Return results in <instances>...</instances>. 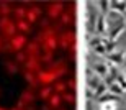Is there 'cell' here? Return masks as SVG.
<instances>
[{
  "label": "cell",
  "instance_id": "cell-1",
  "mask_svg": "<svg viewBox=\"0 0 126 110\" xmlns=\"http://www.w3.org/2000/svg\"><path fill=\"white\" fill-rule=\"evenodd\" d=\"M41 46V51L43 53H54L56 48L59 46V41H57V35H56V28H46V30H41L39 33L36 35V39Z\"/></svg>",
  "mask_w": 126,
  "mask_h": 110
},
{
  "label": "cell",
  "instance_id": "cell-12",
  "mask_svg": "<svg viewBox=\"0 0 126 110\" xmlns=\"http://www.w3.org/2000/svg\"><path fill=\"white\" fill-rule=\"evenodd\" d=\"M3 67H5V71H7V74H8V76H15V74L20 71V69H18V64H16L15 61H12V59H7V61L3 62Z\"/></svg>",
  "mask_w": 126,
  "mask_h": 110
},
{
  "label": "cell",
  "instance_id": "cell-25",
  "mask_svg": "<svg viewBox=\"0 0 126 110\" xmlns=\"http://www.w3.org/2000/svg\"><path fill=\"white\" fill-rule=\"evenodd\" d=\"M115 82H116L118 86H120V87L123 89V91L126 92V76H120V74H118L116 79H115Z\"/></svg>",
  "mask_w": 126,
  "mask_h": 110
},
{
  "label": "cell",
  "instance_id": "cell-6",
  "mask_svg": "<svg viewBox=\"0 0 126 110\" xmlns=\"http://www.w3.org/2000/svg\"><path fill=\"white\" fill-rule=\"evenodd\" d=\"M64 13V5L62 2H52L47 5V17L49 18H61V15Z\"/></svg>",
  "mask_w": 126,
  "mask_h": 110
},
{
  "label": "cell",
  "instance_id": "cell-18",
  "mask_svg": "<svg viewBox=\"0 0 126 110\" xmlns=\"http://www.w3.org/2000/svg\"><path fill=\"white\" fill-rule=\"evenodd\" d=\"M13 13V8L7 2H0V18H7Z\"/></svg>",
  "mask_w": 126,
  "mask_h": 110
},
{
  "label": "cell",
  "instance_id": "cell-35",
  "mask_svg": "<svg viewBox=\"0 0 126 110\" xmlns=\"http://www.w3.org/2000/svg\"><path fill=\"white\" fill-rule=\"evenodd\" d=\"M123 64H125V66H126V54H125V62H123Z\"/></svg>",
  "mask_w": 126,
  "mask_h": 110
},
{
  "label": "cell",
  "instance_id": "cell-26",
  "mask_svg": "<svg viewBox=\"0 0 126 110\" xmlns=\"http://www.w3.org/2000/svg\"><path fill=\"white\" fill-rule=\"evenodd\" d=\"M62 100L64 102H67V104H75V97H74V94H69V92H64L62 94Z\"/></svg>",
  "mask_w": 126,
  "mask_h": 110
},
{
  "label": "cell",
  "instance_id": "cell-16",
  "mask_svg": "<svg viewBox=\"0 0 126 110\" xmlns=\"http://www.w3.org/2000/svg\"><path fill=\"white\" fill-rule=\"evenodd\" d=\"M61 102H62V97H61V94H52L51 97H49V100H47V105L51 107V109H59L61 107Z\"/></svg>",
  "mask_w": 126,
  "mask_h": 110
},
{
  "label": "cell",
  "instance_id": "cell-22",
  "mask_svg": "<svg viewBox=\"0 0 126 110\" xmlns=\"http://www.w3.org/2000/svg\"><path fill=\"white\" fill-rule=\"evenodd\" d=\"M110 10H115L118 13H121L126 10V2H110Z\"/></svg>",
  "mask_w": 126,
  "mask_h": 110
},
{
  "label": "cell",
  "instance_id": "cell-15",
  "mask_svg": "<svg viewBox=\"0 0 126 110\" xmlns=\"http://www.w3.org/2000/svg\"><path fill=\"white\" fill-rule=\"evenodd\" d=\"M15 23H16V30H18L21 35L31 33V25H30L26 20H18V21H15Z\"/></svg>",
  "mask_w": 126,
  "mask_h": 110
},
{
  "label": "cell",
  "instance_id": "cell-19",
  "mask_svg": "<svg viewBox=\"0 0 126 110\" xmlns=\"http://www.w3.org/2000/svg\"><path fill=\"white\" fill-rule=\"evenodd\" d=\"M98 110H118V102L116 100H108V102H100Z\"/></svg>",
  "mask_w": 126,
  "mask_h": 110
},
{
  "label": "cell",
  "instance_id": "cell-34",
  "mask_svg": "<svg viewBox=\"0 0 126 110\" xmlns=\"http://www.w3.org/2000/svg\"><path fill=\"white\" fill-rule=\"evenodd\" d=\"M0 110H8V109H5V107H0Z\"/></svg>",
  "mask_w": 126,
  "mask_h": 110
},
{
  "label": "cell",
  "instance_id": "cell-28",
  "mask_svg": "<svg viewBox=\"0 0 126 110\" xmlns=\"http://www.w3.org/2000/svg\"><path fill=\"white\" fill-rule=\"evenodd\" d=\"M94 53L95 54H98V56H105V54H107V49H105V46H103V44H98V46H94Z\"/></svg>",
  "mask_w": 126,
  "mask_h": 110
},
{
  "label": "cell",
  "instance_id": "cell-24",
  "mask_svg": "<svg viewBox=\"0 0 126 110\" xmlns=\"http://www.w3.org/2000/svg\"><path fill=\"white\" fill-rule=\"evenodd\" d=\"M28 59V56L25 54V51H20V53H15V62L16 64H25Z\"/></svg>",
  "mask_w": 126,
  "mask_h": 110
},
{
  "label": "cell",
  "instance_id": "cell-11",
  "mask_svg": "<svg viewBox=\"0 0 126 110\" xmlns=\"http://www.w3.org/2000/svg\"><path fill=\"white\" fill-rule=\"evenodd\" d=\"M23 77H25V81L30 84V89H36V87L39 86L36 74H33V72H28V71H23Z\"/></svg>",
  "mask_w": 126,
  "mask_h": 110
},
{
  "label": "cell",
  "instance_id": "cell-29",
  "mask_svg": "<svg viewBox=\"0 0 126 110\" xmlns=\"http://www.w3.org/2000/svg\"><path fill=\"white\" fill-rule=\"evenodd\" d=\"M52 61V54L51 53H43L41 54V62H47V64H51Z\"/></svg>",
  "mask_w": 126,
  "mask_h": 110
},
{
  "label": "cell",
  "instance_id": "cell-5",
  "mask_svg": "<svg viewBox=\"0 0 126 110\" xmlns=\"http://www.w3.org/2000/svg\"><path fill=\"white\" fill-rule=\"evenodd\" d=\"M57 41H59V46H61L62 49L70 48V46L74 44V41H75L74 31H70V30H67V31H62V33H61V36L57 38Z\"/></svg>",
  "mask_w": 126,
  "mask_h": 110
},
{
  "label": "cell",
  "instance_id": "cell-7",
  "mask_svg": "<svg viewBox=\"0 0 126 110\" xmlns=\"http://www.w3.org/2000/svg\"><path fill=\"white\" fill-rule=\"evenodd\" d=\"M41 13H43L41 7H38V5H31V7L26 10V18H25V20H26L30 25H33V23H36L38 20H39Z\"/></svg>",
  "mask_w": 126,
  "mask_h": 110
},
{
  "label": "cell",
  "instance_id": "cell-30",
  "mask_svg": "<svg viewBox=\"0 0 126 110\" xmlns=\"http://www.w3.org/2000/svg\"><path fill=\"white\" fill-rule=\"evenodd\" d=\"M67 87H69L70 91H75V87H77L75 86V79H70V81L67 82Z\"/></svg>",
  "mask_w": 126,
  "mask_h": 110
},
{
  "label": "cell",
  "instance_id": "cell-17",
  "mask_svg": "<svg viewBox=\"0 0 126 110\" xmlns=\"http://www.w3.org/2000/svg\"><path fill=\"white\" fill-rule=\"evenodd\" d=\"M108 92H110L111 95H115V97H116V99H120V97H121L123 94H125V91H123L121 87L118 86L116 82H111V84L108 86Z\"/></svg>",
  "mask_w": 126,
  "mask_h": 110
},
{
  "label": "cell",
  "instance_id": "cell-3",
  "mask_svg": "<svg viewBox=\"0 0 126 110\" xmlns=\"http://www.w3.org/2000/svg\"><path fill=\"white\" fill-rule=\"evenodd\" d=\"M26 44H28V38H26V35H15L13 38L8 41V51H12V53H20V51H23L25 48H26Z\"/></svg>",
  "mask_w": 126,
  "mask_h": 110
},
{
  "label": "cell",
  "instance_id": "cell-33",
  "mask_svg": "<svg viewBox=\"0 0 126 110\" xmlns=\"http://www.w3.org/2000/svg\"><path fill=\"white\" fill-rule=\"evenodd\" d=\"M41 110H51V107H49V105H46V107H41Z\"/></svg>",
  "mask_w": 126,
  "mask_h": 110
},
{
  "label": "cell",
  "instance_id": "cell-21",
  "mask_svg": "<svg viewBox=\"0 0 126 110\" xmlns=\"http://www.w3.org/2000/svg\"><path fill=\"white\" fill-rule=\"evenodd\" d=\"M65 89H67V82H62V81H56L54 82V86H52V91L56 92V94H64Z\"/></svg>",
  "mask_w": 126,
  "mask_h": 110
},
{
  "label": "cell",
  "instance_id": "cell-13",
  "mask_svg": "<svg viewBox=\"0 0 126 110\" xmlns=\"http://www.w3.org/2000/svg\"><path fill=\"white\" fill-rule=\"evenodd\" d=\"M54 94L52 91V86H43L38 92V99H41V100H49V97Z\"/></svg>",
  "mask_w": 126,
  "mask_h": 110
},
{
  "label": "cell",
  "instance_id": "cell-10",
  "mask_svg": "<svg viewBox=\"0 0 126 110\" xmlns=\"http://www.w3.org/2000/svg\"><path fill=\"white\" fill-rule=\"evenodd\" d=\"M92 69L95 71V74H98L100 77H107L108 76V66H107V62L103 61V62H92Z\"/></svg>",
  "mask_w": 126,
  "mask_h": 110
},
{
  "label": "cell",
  "instance_id": "cell-23",
  "mask_svg": "<svg viewBox=\"0 0 126 110\" xmlns=\"http://www.w3.org/2000/svg\"><path fill=\"white\" fill-rule=\"evenodd\" d=\"M107 92H108V86L105 84V82H102V84H100V86H98L97 89H95V99L102 97L103 94H107Z\"/></svg>",
  "mask_w": 126,
  "mask_h": 110
},
{
  "label": "cell",
  "instance_id": "cell-20",
  "mask_svg": "<svg viewBox=\"0 0 126 110\" xmlns=\"http://www.w3.org/2000/svg\"><path fill=\"white\" fill-rule=\"evenodd\" d=\"M26 10L28 8H25V7H16V8H13V17H15V20L18 21V20H25L26 18Z\"/></svg>",
  "mask_w": 126,
  "mask_h": 110
},
{
  "label": "cell",
  "instance_id": "cell-8",
  "mask_svg": "<svg viewBox=\"0 0 126 110\" xmlns=\"http://www.w3.org/2000/svg\"><path fill=\"white\" fill-rule=\"evenodd\" d=\"M23 66H25V71L38 74V72L41 71V56L39 57H28Z\"/></svg>",
  "mask_w": 126,
  "mask_h": 110
},
{
  "label": "cell",
  "instance_id": "cell-32",
  "mask_svg": "<svg viewBox=\"0 0 126 110\" xmlns=\"http://www.w3.org/2000/svg\"><path fill=\"white\" fill-rule=\"evenodd\" d=\"M10 110H26V109H23V107H18V105H15L13 109H10Z\"/></svg>",
  "mask_w": 126,
  "mask_h": 110
},
{
  "label": "cell",
  "instance_id": "cell-31",
  "mask_svg": "<svg viewBox=\"0 0 126 110\" xmlns=\"http://www.w3.org/2000/svg\"><path fill=\"white\" fill-rule=\"evenodd\" d=\"M3 43H5V39H3V36H2V35H0V51H2V49H3Z\"/></svg>",
  "mask_w": 126,
  "mask_h": 110
},
{
  "label": "cell",
  "instance_id": "cell-14",
  "mask_svg": "<svg viewBox=\"0 0 126 110\" xmlns=\"http://www.w3.org/2000/svg\"><path fill=\"white\" fill-rule=\"evenodd\" d=\"M108 61L111 62V64H115V66H121L123 62H125V54L115 51V53L108 54Z\"/></svg>",
  "mask_w": 126,
  "mask_h": 110
},
{
  "label": "cell",
  "instance_id": "cell-27",
  "mask_svg": "<svg viewBox=\"0 0 126 110\" xmlns=\"http://www.w3.org/2000/svg\"><path fill=\"white\" fill-rule=\"evenodd\" d=\"M61 23H62V25H69V23H72V17H70L69 12H64V13L61 15Z\"/></svg>",
  "mask_w": 126,
  "mask_h": 110
},
{
  "label": "cell",
  "instance_id": "cell-4",
  "mask_svg": "<svg viewBox=\"0 0 126 110\" xmlns=\"http://www.w3.org/2000/svg\"><path fill=\"white\" fill-rule=\"evenodd\" d=\"M34 100H36V95H34L33 89H26V91H23L21 94H20L18 107H23V109H26V107H30Z\"/></svg>",
  "mask_w": 126,
  "mask_h": 110
},
{
  "label": "cell",
  "instance_id": "cell-9",
  "mask_svg": "<svg viewBox=\"0 0 126 110\" xmlns=\"http://www.w3.org/2000/svg\"><path fill=\"white\" fill-rule=\"evenodd\" d=\"M23 51L28 57H39L41 56V46H39L38 41H30Z\"/></svg>",
  "mask_w": 126,
  "mask_h": 110
},
{
  "label": "cell",
  "instance_id": "cell-2",
  "mask_svg": "<svg viewBox=\"0 0 126 110\" xmlns=\"http://www.w3.org/2000/svg\"><path fill=\"white\" fill-rule=\"evenodd\" d=\"M18 30H16V23H15V20H12L10 17H7V18H0V33H2V36H3V39H12L15 36Z\"/></svg>",
  "mask_w": 126,
  "mask_h": 110
}]
</instances>
